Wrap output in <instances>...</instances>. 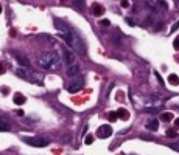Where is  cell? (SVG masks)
Instances as JSON below:
<instances>
[{
  "mask_svg": "<svg viewBox=\"0 0 179 155\" xmlns=\"http://www.w3.org/2000/svg\"><path fill=\"white\" fill-rule=\"evenodd\" d=\"M53 23H55V27H56L59 36L67 42V45H70L75 51H78V53H81V55H86V53H87V48H86L84 40L70 28V25H67V23H66L64 20H61V19H55Z\"/></svg>",
  "mask_w": 179,
  "mask_h": 155,
  "instance_id": "cell-1",
  "label": "cell"
},
{
  "mask_svg": "<svg viewBox=\"0 0 179 155\" xmlns=\"http://www.w3.org/2000/svg\"><path fill=\"white\" fill-rule=\"evenodd\" d=\"M38 62L45 70H56L59 67V64H61L59 56H58V53H55V51H48V53L41 55L39 59H38Z\"/></svg>",
  "mask_w": 179,
  "mask_h": 155,
  "instance_id": "cell-2",
  "label": "cell"
},
{
  "mask_svg": "<svg viewBox=\"0 0 179 155\" xmlns=\"http://www.w3.org/2000/svg\"><path fill=\"white\" fill-rule=\"evenodd\" d=\"M16 74L20 76L22 79H25V81H31V82H36V84L42 85V79H41L36 73H33L30 68H17L16 70Z\"/></svg>",
  "mask_w": 179,
  "mask_h": 155,
  "instance_id": "cell-3",
  "label": "cell"
},
{
  "mask_svg": "<svg viewBox=\"0 0 179 155\" xmlns=\"http://www.w3.org/2000/svg\"><path fill=\"white\" fill-rule=\"evenodd\" d=\"M83 87H84V78L78 76V78H75L73 81H70V84L67 85V92L69 93H76V92H80Z\"/></svg>",
  "mask_w": 179,
  "mask_h": 155,
  "instance_id": "cell-4",
  "label": "cell"
},
{
  "mask_svg": "<svg viewBox=\"0 0 179 155\" xmlns=\"http://www.w3.org/2000/svg\"><path fill=\"white\" fill-rule=\"evenodd\" d=\"M23 141L30 144V146H34V147H45L50 144V141L47 138H42V137H36V138H23Z\"/></svg>",
  "mask_w": 179,
  "mask_h": 155,
  "instance_id": "cell-5",
  "label": "cell"
},
{
  "mask_svg": "<svg viewBox=\"0 0 179 155\" xmlns=\"http://www.w3.org/2000/svg\"><path fill=\"white\" fill-rule=\"evenodd\" d=\"M62 58H64V62H66L67 65L75 64V53H73L70 48L64 47V45H62Z\"/></svg>",
  "mask_w": 179,
  "mask_h": 155,
  "instance_id": "cell-6",
  "label": "cell"
},
{
  "mask_svg": "<svg viewBox=\"0 0 179 155\" xmlns=\"http://www.w3.org/2000/svg\"><path fill=\"white\" fill-rule=\"evenodd\" d=\"M112 135V127L105 124V126H100L98 127V130H97V137L98 138H108Z\"/></svg>",
  "mask_w": 179,
  "mask_h": 155,
  "instance_id": "cell-7",
  "label": "cell"
},
{
  "mask_svg": "<svg viewBox=\"0 0 179 155\" xmlns=\"http://www.w3.org/2000/svg\"><path fill=\"white\" fill-rule=\"evenodd\" d=\"M66 73L70 78H78V76H81V67L78 64H72V65H69V68L66 70Z\"/></svg>",
  "mask_w": 179,
  "mask_h": 155,
  "instance_id": "cell-8",
  "label": "cell"
},
{
  "mask_svg": "<svg viewBox=\"0 0 179 155\" xmlns=\"http://www.w3.org/2000/svg\"><path fill=\"white\" fill-rule=\"evenodd\" d=\"M14 58H16V61L19 62L20 67H23V68H30L31 64H30V59H28L27 56H23V55H16Z\"/></svg>",
  "mask_w": 179,
  "mask_h": 155,
  "instance_id": "cell-9",
  "label": "cell"
},
{
  "mask_svg": "<svg viewBox=\"0 0 179 155\" xmlns=\"http://www.w3.org/2000/svg\"><path fill=\"white\" fill-rule=\"evenodd\" d=\"M92 13H93V16H97V17L103 16V14H105V6H103V5H100V3H93Z\"/></svg>",
  "mask_w": 179,
  "mask_h": 155,
  "instance_id": "cell-10",
  "label": "cell"
},
{
  "mask_svg": "<svg viewBox=\"0 0 179 155\" xmlns=\"http://www.w3.org/2000/svg\"><path fill=\"white\" fill-rule=\"evenodd\" d=\"M146 127L149 129V130H157V129H159V121H157V118L149 119V121L146 123Z\"/></svg>",
  "mask_w": 179,
  "mask_h": 155,
  "instance_id": "cell-11",
  "label": "cell"
},
{
  "mask_svg": "<svg viewBox=\"0 0 179 155\" xmlns=\"http://www.w3.org/2000/svg\"><path fill=\"white\" fill-rule=\"evenodd\" d=\"M6 130H10V121L0 116V132H6Z\"/></svg>",
  "mask_w": 179,
  "mask_h": 155,
  "instance_id": "cell-12",
  "label": "cell"
},
{
  "mask_svg": "<svg viewBox=\"0 0 179 155\" xmlns=\"http://www.w3.org/2000/svg\"><path fill=\"white\" fill-rule=\"evenodd\" d=\"M13 101H14V104L22 106V104H23V102L27 101V99H25V96H23L22 93H16V95H14V98H13Z\"/></svg>",
  "mask_w": 179,
  "mask_h": 155,
  "instance_id": "cell-13",
  "label": "cell"
},
{
  "mask_svg": "<svg viewBox=\"0 0 179 155\" xmlns=\"http://www.w3.org/2000/svg\"><path fill=\"white\" fill-rule=\"evenodd\" d=\"M115 113H117V118H121V119H128V118H129V112L125 110V109H118Z\"/></svg>",
  "mask_w": 179,
  "mask_h": 155,
  "instance_id": "cell-14",
  "label": "cell"
},
{
  "mask_svg": "<svg viewBox=\"0 0 179 155\" xmlns=\"http://www.w3.org/2000/svg\"><path fill=\"white\" fill-rule=\"evenodd\" d=\"M173 118H174V115H173L171 112H164V113H161V119H162V121H165V123L171 121Z\"/></svg>",
  "mask_w": 179,
  "mask_h": 155,
  "instance_id": "cell-15",
  "label": "cell"
},
{
  "mask_svg": "<svg viewBox=\"0 0 179 155\" xmlns=\"http://www.w3.org/2000/svg\"><path fill=\"white\" fill-rule=\"evenodd\" d=\"M168 81H170V84L171 85H177L179 84V78H177V74H168Z\"/></svg>",
  "mask_w": 179,
  "mask_h": 155,
  "instance_id": "cell-16",
  "label": "cell"
},
{
  "mask_svg": "<svg viewBox=\"0 0 179 155\" xmlns=\"http://www.w3.org/2000/svg\"><path fill=\"white\" fill-rule=\"evenodd\" d=\"M159 109H161V106H153V107H145L143 112L145 113H157Z\"/></svg>",
  "mask_w": 179,
  "mask_h": 155,
  "instance_id": "cell-17",
  "label": "cell"
},
{
  "mask_svg": "<svg viewBox=\"0 0 179 155\" xmlns=\"http://www.w3.org/2000/svg\"><path fill=\"white\" fill-rule=\"evenodd\" d=\"M84 143H86L87 146H90V144L93 143V135H90V134H89V135H86V140H84Z\"/></svg>",
  "mask_w": 179,
  "mask_h": 155,
  "instance_id": "cell-18",
  "label": "cell"
},
{
  "mask_svg": "<svg viewBox=\"0 0 179 155\" xmlns=\"http://www.w3.org/2000/svg\"><path fill=\"white\" fill-rule=\"evenodd\" d=\"M108 118H109V121L114 123V121H117V113H115V112H109V113H108Z\"/></svg>",
  "mask_w": 179,
  "mask_h": 155,
  "instance_id": "cell-19",
  "label": "cell"
},
{
  "mask_svg": "<svg viewBox=\"0 0 179 155\" xmlns=\"http://www.w3.org/2000/svg\"><path fill=\"white\" fill-rule=\"evenodd\" d=\"M173 47H174V50H177V51H179V36L173 40Z\"/></svg>",
  "mask_w": 179,
  "mask_h": 155,
  "instance_id": "cell-20",
  "label": "cell"
},
{
  "mask_svg": "<svg viewBox=\"0 0 179 155\" xmlns=\"http://www.w3.org/2000/svg\"><path fill=\"white\" fill-rule=\"evenodd\" d=\"M100 25H103V27H109L111 22L109 20H100Z\"/></svg>",
  "mask_w": 179,
  "mask_h": 155,
  "instance_id": "cell-21",
  "label": "cell"
},
{
  "mask_svg": "<svg viewBox=\"0 0 179 155\" xmlns=\"http://www.w3.org/2000/svg\"><path fill=\"white\" fill-rule=\"evenodd\" d=\"M177 28H179V20H177V22H174V23H173V27H171V31H176V30H177Z\"/></svg>",
  "mask_w": 179,
  "mask_h": 155,
  "instance_id": "cell-22",
  "label": "cell"
},
{
  "mask_svg": "<svg viewBox=\"0 0 179 155\" xmlns=\"http://www.w3.org/2000/svg\"><path fill=\"white\" fill-rule=\"evenodd\" d=\"M156 78H157V81H159V84H161V85L164 87V81H162V78H161V74H159L157 71H156Z\"/></svg>",
  "mask_w": 179,
  "mask_h": 155,
  "instance_id": "cell-23",
  "label": "cell"
},
{
  "mask_svg": "<svg viewBox=\"0 0 179 155\" xmlns=\"http://www.w3.org/2000/svg\"><path fill=\"white\" fill-rule=\"evenodd\" d=\"M126 23H128V25H131V27H134V25H136V23H134V20H133L131 17H128V19H126Z\"/></svg>",
  "mask_w": 179,
  "mask_h": 155,
  "instance_id": "cell-24",
  "label": "cell"
},
{
  "mask_svg": "<svg viewBox=\"0 0 179 155\" xmlns=\"http://www.w3.org/2000/svg\"><path fill=\"white\" fill-rule=\"evenodd\" d=\"M176 135V132H173V130H167V137H174Z\"/></svg>",
  "mask_w": 179,
  "mask_h": 155,
  "instance_id": "cell-25",
  "label": "cell"
},
{
  "mask_svg": "<svg viewBox=\"0 0 179 155\" xmlns=\"http://www.w3.org/2000/svg\"><path fill=\"white\" fill-rule=\"evenodd\" d=\"M140 138H142V140H153V138H151L149 135H142Z\"/></svg>",
  "mask_w": 179,
  "mask_h": 155,
  "instance_id": "cell-26",
  "label": "cell"
},
{
  "mask_svg": "<svg viewBox=\"0 0 179 155\" xmlns=\"http://www.w3.org/2000/svg\"><path fill=\"white\" fill-rule=\"evenodd\" d=\"M171 147H173L174 150H177V152H179V143H176V144H173Z\"/></svg>",
  "mask_w": 179,
  "mask_h": 155,
  "instance_id": "cell-27",
  "label": "cell"
},
{
  "mask_svg": "<svg viewBox=\"0 0 179 155\" xmlns=\"http://www.w3.org/2000/svg\"><path fill=\"white\" fill-rule=\"evenodd\" d=\"M121 6L123 8H128V6H129V2H121Z\"/></svg>",
  "mask_w": 179,
  "mask_h": 155,
  "instance_id": "cell-28",
  "label": "cell"
},
{
  "mask_svg": "<svg viewBox=\"0 0 179 155\" xmlns=\"http://www.w3.org/2000/svg\"><path fill=\"white\" fill-rule=\"evenodd\" d=\"M3 73H5V68H3L2 64H0V74H3Z\"/></svg>",
  "mask_w": 179,
  "mask_h": 155,
  "instance_id": "cell-29",
  "label": "cell"
},
{
  "mask_svg": "<svg viewBox=\"0 0 179 155\" xmlns=\"http://www.w3.org/2000/svg\"><path fill=\"white\" fill-rule=\"evenodd\" d=\"M174 126L179 129V118H176V119H174Z\"/></svg>",
  "mask_w": 179,
  "mask_h": 155,
  "instance_id": "cell-30",
  "label": "cell"
},
{
  "mask_svg": "<svg viewBox=\"0 0 179 155\" xmlns=\"http://www.w3.org/2000/svg\"><path fill=\"white\" fill-rule=\"evenodd\" d=\"M73 5H76V6H81V5H84L83 2H73Z\"/></svg>",
  "mask_w": 179,
  "mask_h": 155,
  "instance_id": "cell-31",
  "label": "cell"
},
{
  "mask_svg": "<svg viewBox=\"0 0 179 155\" xmlns=\"http://www.w3.org/2000/svg\"><path fill=\"white\" fill-rule=\"evenodd\" d=\"M0 13H2V5H0Z\"/></svg>",
  "mask_w": 179,
  "mask_h": 155,
  "instance_id": "cell-32",
  "label": "cell"
}]
</instances>
